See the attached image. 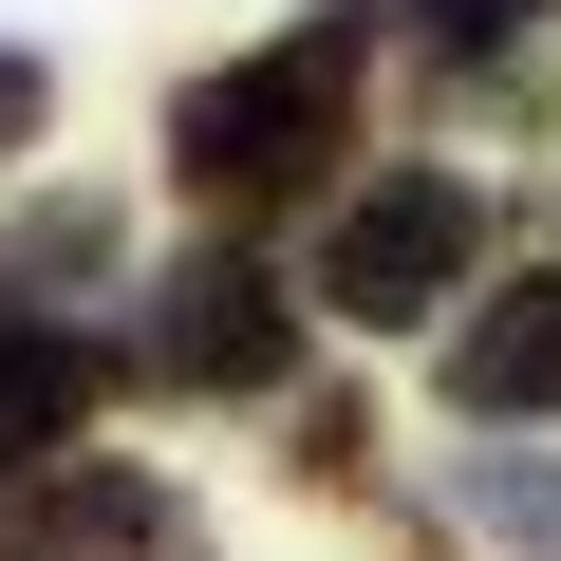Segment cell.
Segmentation results:
<instances>
[{
    "instance_id": "cell-6",
    "label": "cell",
    "mask_w": 561,
    "mask_h": 561,
    "mask_svg": "<svg viewBox=\"0 0 561 561\" xmlns=\"http://www.w3.org/2000/svg\"><path fill=\"white\" fill-rule=\"evenodd\" d=\"M94 393H113V356H94L76 319L0 300V468H57V449L94 431Z\"/></svg>"
},
{
    "instance_id": "cell-7",
    "label": "cell",
    "mask_w": 561,
    "mask_h": 561,
    "mask_svg": "<svg viewBox=\"0 0 561 561\" xmlns=\"http://www.w3.org/2000/svg\"><path fill=\"white\" fill-rule=\"evenodd\" d=\"M94 262H113V206H94V187H57V206L0 225V300H20V280H94Z\"/></svg>"
},
{
    "instance_id": "cell-1",
    "label": "cell",
    "mask_w": 561,
    "mask_h": 561,
    "mask_svg": "<svg viewBox=\"0 0 561 561\" xmlns=\"http://www.w3.org/2000/svg\"><path fill=\"white\" fill-rule=\"evenodd\" d=\"M356 76H375V20L356 0H319V20H280L262 57H225V76H187L169 94V187L187 206H280V187H319V150L356 131Z\"/></svg>"
},
{
    "instance_id": "cell-5",
    "label": "cell",
    "mask_w": 561,
    "mask_h": 561,
    "mask_svg": "<svg viewBox=\"0 0 561 561\" xmlns=\"http://www.w3.org/2000/svg\"><path fill=\"white\" fill-rule=\"evenodd\" d=\"M449 412H561V262H542V280H468Z\"/></svg>"
},
{
    "instance_id": "cell-9",
    "label": "cell",
    "mask_w": 561,
    "mask_h": 561,
    "mask_svg": "<svg viewBox=\"0 0 561 561\" xmlns=\"http://www.w3.org/2000/svg\"><path fill=\"white\" fill-rule=\"evenodd\" d=\"M38 113H57V76H38L20 38H0V169H20V150H38Z\"/></svg>"
},
{
    "instance_id": "cell-2",
    "label": "cell",
    "mask_w": 561,
    "mask_h": 561,
    "mask_svg": "<svg viewBox=\"0 0 561 561\" xmlns=\"http://www.w3.org/2000/svg\"><path fill=\"white\" fill-rule=\"evenodd\" d=\"M468 280H486V187H468V169H375V187L319 225V300H337L356 337L449 319Z\"/></svg>"
},
{
    "instance_id": "cell-8",
    "label": "cell",
    "mask_w": 561,
    "mask_h": 561,
    "mask_svg": "<svg viewBox=\"0 0 561 561\" xmlns=\"http://www.w3.org/2000/svg\"><path fill=\"white\" fill-rule=\"evenodd\" d=\"M412 20H431V57H524L561 0H412Z\"/></svg>"
},
{
    "instance_id": "cell-3",
    "label": "cell",
    "mask_w": 561,
    "mask_h": 561,
    "mask_svg": "<svg viewBox=\"0 0 561 561\" xmlns=\"http://www.w3.org/2000/svg\"><path fill=\"white\" fill-rule=\"evenodd\" d=\"M169 393H262L280 356H300V300H280V280L243 262V243H206V262H169L150 280V337H131Z\"/></svg>"
},
{
    "instance_id": "cell-4",
    "label": "cell",
    "mask_w": 561,
    "mask_h": 561,
    "mask_svg": "<svg viewBox=\"0 0 561 561\" xmlns=\"http://www.w3.org/2000/svg\"><path fill=\"white\" fill-rule=\"evenodd\" d=\"M0 561H187V505L113 449H57V468H0Z\"/></svg>"
}]
</instances>
